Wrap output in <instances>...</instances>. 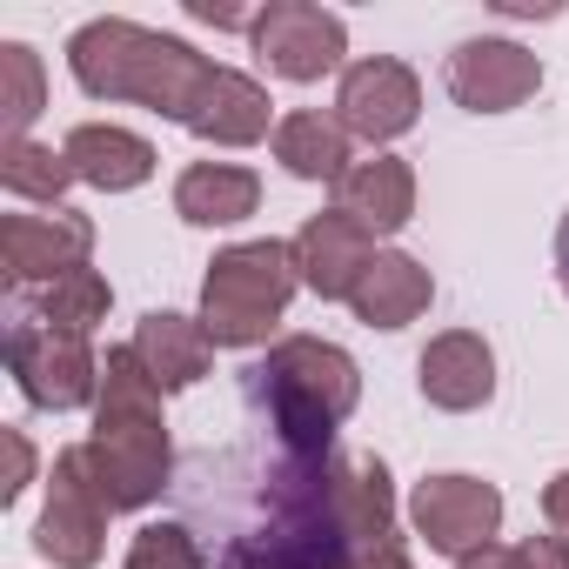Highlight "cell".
<instances>
[{
  "label": "cell",
  "instance_id": "cell-1",
  "mask_svg": "<svg viewBox=\"0 0 569 569\" xmlns=\"http://www.w3.org/2000/svg\"><path fill=\"white\" fill-rule=\"evenodd\" d=\"M356 396H362L356 362L336 342H316V336L274 342L268 362L248 369V402L268 416L289 469H322L329 462V442L356 416Z\"/></svg>",
  "mask_w": 569,
  "mask_h": 569
},
{
  "label": "cell",
  "instance_id": "cell-2",
  "mask_svg": "<svg viewBox=\"0 0 569 569\" xmlns=\"http://www.w3.org/2000/svg\"><path fill=\"white\" fill-rule=\"evenodd\" d=\"M68 68L94 101H141V108H154L181 128L194 121V108L214 81L208 54H194L174 34L134 28V21H88L68 41Z\"/></svg>",
  "mask_w": 569,
  "mask_h": 569
},
{
  "label": "cell",
  "instance_id": "cell-3",
  "mask_svg": "<svg viewBox=\"0 0 569 569\" xmlns=\"http://www.w3.org/2000/svg\"><path fill=\"white\" fill-rule=\"evenodd\" d=\"M88 469L108 496V509H148L168 489V422H161V382L141 369L134 349H108L101 396H94V436L81 442Z\"/></svg>",
  "mask_w": 569,
  "mask_h": 569
},
{
  "label": "cell",
  "instance_id": "cell-4",
  "mask_svg": "<svg viewBox=\"0 0 569 569\" xmlns=\"http://www.w3.org/2000/svg\"><path fill=\"white\" fill-rule=\"evenodd\" d=\"M296 248L289 241H241V248H221L208 261V281H201V329L214 336V349H254L268 342V329L281 322L296 296Z\"/></svg>",
  "mask_w": 569,
  "mask_h": 569
},
{
  "label": "cell",
  "instance_id": "cell-5",
  "mask_svg": "<svg viewBox=\"0 0 569 569\" xmlns=\"http://www.w3.org/2000/svg\"><path fill=\"white\" fill-rule=\"evenodd\" d=\"M8 369L34 409H81L88 396H101V362L88 336H61L41 316H21L8 329Z\"/></svg>",
  "mask_w": 569,
  "mask_h": 569
},
{
  "label": "cell",
  "instance_id": "cell-6",
  "mask_svg": "<svg viewBox=\"0 0 569 569\" xmlns=\"http://www.w3.org/2000/svg\"><path fill=\"white\" fill-rule=\"evenodd\" d=\"M108 496L88 469V449H61L54 456V476H48V509H41V556L61 562V569H94L101 549H108Z\"/></svg>",
  "mask_w": 569,
  "mask_h": 569
},
{
  "label": "cell",
  "instance_id": "cell-7",
  "mask_svg": "<svg viewBox=\"0 0 569 569\" xmlns=\"http://www.w3.org/2000/svg\"><path fill=\"white\" fill-rule=\"evenodd\" d=\"M248 41H254V54L268 61V74H281V81H322V74H336L342 54H349L342 14L309 8V0H274L268 14L248 21Z\"/></svg>",
  "mask_w": 569,
  "mask_h": 569
},
{
  "label": "cell",
  "instance_id": "cell-8",
  "mask_svg": "<svg viewBox=\"0 0 569 569\" xmlns=\"http://www.w3.org/2000/svg\"><path fill=\"white\" fill-rule=\"evenodd\" d=\"M409 516H416V536H422L429 549H442V556L462 562L469 549H489V536H496V522H502V496H496V482H482V476H429V482L416 489Z\"/></svg>",
  "mask_w": 569,
  "mask_h": 569
},
{
  "label": "cell",
  "instance_id": "cell-9",
  "mask_svg": "<svg viewBox=\"0 0 569 569\" xmlns=\"http://www.w3.org/2000/svg\"><path fill=\"white\" fill-rule=\"evenodd\" d=\"M88 248H94V221L88 214H68V208H54V214H0V274L14 281H54L61 274H74V268H88Z\"/></svg>",
  "mask_w": 569,
  "mask_h": 569
},
{
  "label": "cell",
  "instance_id": "cell-10",
  "mask_svg": "<svg viewBox=\"0 0 569 569\" xmlns=\"http://www.w3.org/2000/svg\"><path fill=\"white\" fill-rule=\"evenodd\" d=\"M442 88L456 94V108H469V114H509V108H522L536 88H542V61L529 54V48H516V41H462L456 54H449V68H442Z\"/></svg>",
  "mask_w": 569,
  "mask_h": 569
},
{
  "label": "cell",
  "instance_id": "cell-11",
  "mask_svg": "<svg viewBox=\"0 0 569 569\" xmlns=\"http://www.w3.org/2000/svg\"><path fill=\"white\" fill-rule=\"evenodd\" d=\"M336 108H342L336 121H342L356 141H396V134H409L416 114H422V81H416L402 61L369 54V61H356V68L342 74Z\"/></svg>",
  "mask_w": 569,
  "mask_h": 569
},
{
  "label": "cell",
  "instance_id": "cell-12",
  "mask_svg": "<svg viewBox=\"0 0 569 569\" xmlns=\"http://www.w3.org/2000/svg\"><path fill=\"white\" fill-rule=\"evenodd\" d=\"M416 382H422V396H429L436 409L469 416V409H482V402L496 396V349H489L482 336H469V329H449V336H436V342L422 349Z\"/></svg>",
  "mask_w": 569,
  "mask_h": 569
},
{
  "label": "cell",
  "instance_id": "cell-13",
  "mask_svg": "<svg viewBox=\"0 0 569 569\" xmlns=\"http://www.w3.org/2000/svg\"><path fill=\"white\" fill-rule=\"evenodd\" d=\"M296 274L309 281V289L322 296V302H349L356 296V281H362V268L376 261V248H369V234L349 221V214H316L296 241Z\"/></svg>",
  "mask_w": 569,
  "mask_h": 569
},
{
  "label": "cell",
  "instance_id": "cell-14",
  "mask_svg": "<svg viewBox=\"0 0 569 569\" xmlns=\"http://www.w3.org/2000/svg\"><path fill=\"white\" fill-rule=\"evenodd\" d=\"M429 296H436V281H429V268H422L416 254H402V248H376V261L362 268L349 309H356L369 329H409V322L429 309Z\"/></svg>",
  "mask_w": 569,
  "mask_h": 569
},
{
  "label": "cell",
  "instance_id": "cell-15",
  "mask_svg": "<svg viewBox=\"0 0 569 569\" xmlns=\"http://www.w3.org/2000/svg\"><path fill=\"white\" fill-rule=\"evenodd\" d=\"M336 214H349L362 234H396L416 214V174L396 154H376L336 181Z\"/></svg>",
  "mask_w": 569,
  "mask_h": 569
},
{
  "label": "cell",
  "instance_id": "cell-16",
  "mask_svg": "<svg viewBox=\"0 0 569 569\" xmlns=\"http://www.w3.org/2000/svg\"><path fill=\"white\" fill-rule=\"evenodd\" d=\"M61 154H68L74 181H88V188H108V194H121V188H141V181L154 174V148H148L141 134H128V128H108V121H88V128H74V134L61 141Z\"/></svg>",
  "mask_w": 569,
  "mask_h": 569
},
{
  "label": "cell",
  "instance_id": "cell-17",
  "mask_svg": "<svg viewBox=\"0 0 569 569\" xmlns=\"http://www.w3.org/2000/svg\"><path fill=\"white\" fill-rule=\"evenodd\" d=\"M128 349L141 356V369H148L161 389H188V382H201V376H208V362H214V336H208L201 322L174 316V309L141 316V329H134V342H128Z\"/></svg>",
  "mask_w": 569,
  "mask_h": 569
},
{
  "label": "cell",
  "instance_id": "cell-18",
  "mask_svg": "<svg viewBox=\"0 0 569 569\" xmlns=\"http://www.w3.org/2000/svg\"><path fill=\"white\" fill-rule=\"evenodd\" d=\"M188 128L201 141H214V148H254L268 134V94H261V81H248L234 68H214V81H208V94H201V108H194Z\"/></svg>",
  "mask_w": 569,
  "mask_h": 569
},
{
  "label": "cell",
  "instance_id": "cell-19",
  "mask_svg": "<svg viewBox=\"0 0 569 569\" xmlns=\"http://www.w3.org/2000/svg\"><path fill=\"white\" fill-rule=\"evenodd\" d=\"M261 201V181L234 161H194L181 181H174V214L194 221V228H228V221H248Z\"/></svg>",
  "mask_w": 569,
  "mask_h": 569
},
{
  "label": "cell",
  "instance_id": "cell-20",
  "mask_svg": "<svg viewBox=\"0 0 569 569\" xmlns=\"http://www.w3.org/2000/svg\"><path fill=\"white\" fill-rule=\"evenodd\" d=\"M274 161L302 181H342L349 174V128L316 114V108H296L274 121Z\"/></svg>",
  "mask_w": 569,
  "mask_h": 569
},
{
  "label": "cell",
  "instance_id": "cell-21",
  "mask_svg": "<svg viewBox=\"0 0 569 569\" xmlns=\"http://www.w3.org/2000/svg\"><path fill=\"white\" fill-rule=\"evenodd\" d=\"M68 181H74L68 154H54V148H41V141H8V148H0V188L21 194V201H54V208H61Z\"/></svg>",
  "mask_w": 569,
  "mask_h": 569
},
{
  "label": "cell",
  "instance_id": "cell-22",
  "mask_svg": "<svg viewBox=\"0 0 569 569\" xmlns=\"http://www.w3.org/2000/svg\"><path fill=\"white\" fill-rule=\"evenodd\" d=\"M101 316H108V281L94 268H74V274L54 281V289H41V322L61 329V336H88Z\"/></svg>",
  "mask_w": 569,
  "mask_h": 569
},
{
  "label": "cell",
  "instance_id": "cell-23",
  "mask_svg": "<svg viewBox=\"0 0 569 569\" xmlns=\"http://www.w3.org/2000/svg\"><path fill=\"white\" fill-rule=\"evenodd\" d=\"M41 54L8 41L0 48V114H8V141H28V121L41 114Z\"/></svg>",
  "mask_w": 569,
  "mask_h": 569
},
{
  "label": "cell",
  "instance_id": "cell-24",
  "mask_svg": "<svg viewBox=\"0 0 569 569\" xmlns=\"http://www.w3.org/2000/svg\"><path fill=\"white\" fill-rule=\"evenodd\" d=\"M128 569H208V562H201V549L181 522H148L128 549Z\"/></svg>",
  "mask_w": 569,
  "mask_h": 569
},
{
  "label": "cell",
  "instance_id": "cell-25",
  "mask_svg": "<svg viewBox=\"0 0 569 569\" xmlns=\"http://www.w3.org/2000/svg\"><path fill=\"white\" fill-rule=\"evenodd\" d=\"M0 449H8V482H0V496H21L28 489V476H34V449H28V436L21 429H0Z\"/></svg>",
  "mask_w": 569,
  "mask_h": 569
},
{
  "label": "cell",
  "instance_id": "cell-26",
  "mask_svg": "<svg viewBox=\"0 0 569 569\" xmlns=\"http://www.w3.org/2000/svg\"><path fill=\"white\" fill-rule=\"evenodd\" d=\"M516 569H569V542L562 536H529V542H516Z\"/></svg>",
  "mask_w": 569,
  "mask_h": 569
},
{
  "label": "cell",
  "instance_id": "cell-27",
  "mask_svg": "<svg viewBox=\"0 0 569 569\" xmlns=\"http://www.w3.org/2000/svg\"><path fill=\"white\" fill-rule=\"evenodd\" d=\"M542 516H549V529H556V536H569V469H562V476H549V489H542Z\"/></svg>",
  "mask_w": 569,
  "mask_h": 569
},
{
  "label": "cell",
  "instance_id": "cell-28",
  "mask_svg": "<svg viewBox=\"0 0 569 569\" xmlns=\"http://www.w3.org/2000/svg\"><path fill=\"white\" fill-rule=\"evenodd\" d=\"M342 569H416V562L402 556V542H382V549H362V556H349Z\"/></svg>",
  "mask_w": 569,
  "mask_h": 569
},
{
  "label": "cell",
  "instance_id": "cell-29",
  "mask_svg": "<svg viewBox=\"0 0 569 569\" xmlns=\"http://www.w3.org/2000/svg\"><path fill=\"white\" fill-rule=\"evenodd\" d=\"M456 569H516V549H496V542H489V549H469Z\"/></svg>",
  "mask_w": 569,
  "mask_h": 569
},
{
  "label": "cell",
  "instance_id": "cell-30",
  "mask_svg": "<svg viewBox=\"0 0 569 569\" xmlns=\"http://www.w3.org/2000/svg\"><path fill=\"white\" fill-rule=\"evenodd\" d=\"M188 14H194V21H208V28H241V14H234V8H208V0H194Z\"/></svg>",
  "mask_w": 569,
  "mask_h": 569
},
{
  "label": "cell",
  "instance_id": "cell-31",
  "mask_svg": "<svg viewBox=\"0 0 569 569\" xmlns=\"http://www.w3.org/2000/svg\"><path fill=\"white\" fill-rule=\"evenodd\" d=\"M556 281L569 289V214H562V228H556Z\"/></svg>",
  "mask_w": 569,
  "mask_h": 569
}]
</instances>
